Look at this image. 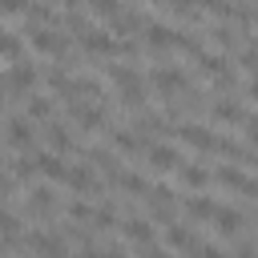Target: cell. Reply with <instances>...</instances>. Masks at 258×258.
I'll return each mask as SVG.
<instances>
[{"label":"cell","instance_id":"obj_5","mask_svg":"<svg viewBox=\"0 0 258 258\" xmlns=\"http://www.w3.org/2000/svg\"><path fill=\"white\" fill-rule=\"evenodd\" d=\"M28 246H32L40 258H69V242H64L60 234H52V230H36V234L28 238Z\"/></svg>","mask_w":258,"mask_h":258},{"label":"cell","instance_id":"obj_37","mask_svg":"<svg viewBox=\"0 0 258 258\" xmlns=\"http://www.w3.org/2000/svg\"><path fill=\"white\" fill-rule=\"evenodd\" d=\"M194 254H198V258H230L226 250H218V246H206V242H202V246H198Z\"/></svg>","mask_w":258,"mask_h":258},{"label":"cell","instance_id":"obj_35","mask_svg":"<svg viewBox=\"0 0 258 258\" xmlns=\"http://www.w3.org/2000/svg\"><path fill=\"white\" fill-rule=\"evenodd\" d=\"M69 218H77V222H89L93 218V206L89 202H69V210H64Z\"/></svg>","mask_w":258,"mask_h":258},{"label":"cell","instance_id":"obj_16","mask_svg":"<svg viewBox=\"0 0 258 258\" xmlns=\"http://www.w3.org/2000/svg\"><path fill=\"white\" fill-rule=\"evenodd\" d=\"M210 113H214V121H226V125H242V121L250 117L246 105H234V101H214Z\"/></svg>","mask_w":258,"mask_h":258},{"label":"cell","instance_id":"obj_39","mask_svg":"<svg viewBox=\"0 0 258 258\" xmlns=\"http://www.w3.org/2000/svg\"><path fill=\"white\" fill-rule=\"evenodd\" d=\"M214 40H218L222 48H230V44H234V36H230V28H214Z\"/></svg>","mask_w":258,"mask_h":258},{"label":"cell","instance_id":"obj_32","mask_svg":"<svg viewBox=\"0 0 258 258\" xmlns=\"http://www.w3.org/2000/svg\"><path fill=\"white\" fill-rule=\"evenodd\" d=\"M198 8H206V12H214V16H230L234 12V4L230 0H194Z\"/></svg>","mask_w":258,"mask_h":258},{"label":"cell","instance_id":"obj_40","mask_svg":"<svg viewBox=\"0 0 258 258\" xmlns=\"http://www.w3.org/2000/svg\"><path fill=\"white\" fill-rule=\"evenodd\" d=\"M234 258H254V242H250V238H246V242H242V246H238V254H234Z\"/></svg>","mask_w":258,"mask_h":258},{"label":"cell","instance_id":"obj_41","mask_svg":"<svg viewBox=\"0 0 258 258\" xmlns=\"http://www.w3.org/2000/svg\"><path fill=\"white\" fill-rule=\"evenodd\" d=\"M101 258H125V246H109V250H101Z\"/></svg>","mask_w":258,"mask_h":258},{"label":"cell","instance_id":"obj_20","mask_svg":"<svg viewBox=\"0 0 258 258\" xmlns=\"http://www.w3.org/2000/svg\"><path fill=\"white\" fill-rule=\"evenodd\" d=\"M185 214H189L194 222H214L218 202H214V198H189V202H185Z\"/></svg>","mask_w":258,"mask_h":258},{"label":"cell","instance_id":"obj_10","mask_svg":"<svg viewBox=\"0 0 258 258\" xmlns=\"http://www.w3.org/2000/svg\"><path fill=\"white\" fill-rule=\"evenodd\" d=\"M121 234H125L133 246H141V250H149V246H153V238H157V234H153V226H149L145 218H129V222H121Z\"/></svg>","mask_w":258,"mask_h":258},{"label":"cell","instance_id":"obj_18","mask_svg":"<svg viewBox=\"0 0 258 258\" xmlns=\"http://www.w3.org/2000/svg\"><path fill=\"white\" fill-rule=\"evenodd\" d=\"M32 85H36V69H32V64H12V69H8V89L28 93Z\"/></svg>","mask_w":258,"mask_h":258},{"label":"cell","instance_id":"obj_22","mask_svg":"<svg viewBox=\"0 0 258 258\" xmlns=\"http://www.w3.org/2000/svg\"><path fill=\"white\" fill-rule=\"evenodd\" d=\"M56 210V198H52V189H32V198H28V214H36V218H44V214H52Z\"/></svg>","mask_w":258,"mask_h":258},{"label":"cell","instance_id":"obj_15","mask_svg":"<svg viewBox=\"0 0 258 258\" xmlns=\"http://www.w3.org/2000/svg\"><path fill=\"white\" fill-rule=\"evenodd\" d=\"M149 210H153V218H173V189H165V185H149Z\"/></svg>","mask_w":258,"mask_h":258},{"label":"cell","instance_id":"obj_12","mask_svg":"<svg viewBox=\"0 0 258 258\" xmlns=\"http://www.w3.org/2000/svg\"><path fill=\"white\" fill-rule=\"evenodd\" d=\"M165 246H169V250H185V254H194V250L202 246V238H198L189 226H169V230H165Z\"/></svg>","mask_w":258,"mask_h":258},{"label":"cell","instance_id":"obj_21","mask_svg":"<svg viewBox=\"0 0 258 258\" xmlns=\"http://www.w3.org/2000/svg\"><path fill=\"white\" fill-rule=\"evenodd\" d=\"M109 24H113V32H117V36H129V32H137L145 20H141V12H129V8H121V12H117Z\"/></svg>","mask_w":258,"mask_h":258},{"label":"cell","instance_id":"obj_27","mask_svg":"<svg viewBox=\"0 0 258 258\" xmlns=\"http://www.w3.org/2000/svg\"><path fill=\"white\" fill-rule=\"evenodd\" d=\"M181 181H185L189 189H206V185H210V173H206L202 165H181Z\"/></svg>","mask_w":258,"mask_h":258},{"label":"cell","instance_id":"obj_4","mask_svg":"<svg viewBox=\"0 0 258 258\" xmlns=\"http://www.w3.org/2000/svg\"><path fill=\"white\" fill-rule=\"evenodd\" d=\"M69 117H73V125L97 133L105 125V105H97V101H69Z\"/></svg>","mask_w":258,"mask_h":258},{"label":"cell","instance_id":"obj_38","mask_svg":"<svg viewBox=\"0 0 258 258\" xmlns=\"http://www.w3.org/2000/svg\"><path fill=\"white\" fill-rule=\"evenodd\" d=\"M28 8V0H0V16H8V12H24Z\"/></svg>","mask_w":258,"mask_h":258},{"label":"cell","instance_id":"obj_9","mask_svg":"<svg viewBox=\"0 0 258 258\" xmlns=\"http://www.w3.org/2000/svg\"><path fill=\"white\" fill-rule=\"evenodd\" d=\"M214 181L226 185V189H238L242 198H254V181H250L242 169H234V165H218V169H214Z\"/></svg>","mask_w":258,"mask_h":258},{"label":"cell","instance_id":"obj_33","mask_svg":"<svg viewBox=\"0 0 258 258\" xmlns=\"http://www.w3.org/2000/svg\"><path fill=\"white\" fill-rule=\"evenodd\" d=\"M0 56H8V60L20 56V40H16L12 32H0Z\"/></svg>","mask_w":258,"mask_h":258},{"label":"cell","instance_id":"obj_1","mask_svg":"<svg viewBox=\"0 0 258 258\" xmlns=\"http://www.w3.org/2000/svg\"><path fill=\"white\" fill-rule=\"evenodd\" d=\"M109 77H113V85H117V93H121V105H129V109H141V105H145V81H141L137 69L113 64Z\"/></svg>","mask_w":258,"mask_h":258},{"label":"cell","instance_id":"obj_29","mask_svg":"<svg viewBox=\"0 0 258 258\" xmlns=\"http://www.w3.org/2000/svg\"><path fill=\"white\" fill-rule=\"evenodd\" d=\"M24 12H28V16H32V20H36V24H40V28H44V24H52V20H56V12H52V8H48V4H28V8H24Z\"/></svg>","mask_w":258,"mask_h":258},{"label":"cell","instance_id":"obj_19","mask_svg":"<svg viewBox=\"0 0 258 258\" xmlns=\"http://www.w3.org/2000/svg\"><path fill=\"white\" fill-rule=\"evenodd\" d=\"M32 161H36V173H44L48 181H64V169H69V165H64L56 153H40V157H32Z\"/></svg>","mask_w":258,"mask_h":258},{"label":"cell","instance_id":"obj_25","mask_svg":"<svg viewBox=\"0 0 258 258\" xmlns=\"http://www.w3.org/2000/svg\"><path fill=\"white\" fill-rule=\"evenodd\" d=\"M113 145H117L121 153H141V149H145L141 133H129V129H117V133H113Z\"/></svg>","mask_w":258,"mask_h":258},{"label":"cell","instance_id":"obj_13","mask_svg":"<svg viewBox=\"0 0 258 258\" xmlns=\"http://www.w3.org/2000/svg\"><path fill=\"white\" fill-rule=\"evenodd\" d=\"M145 157H149V165H153V169H161V173L181 165V153H177L173 145H149V149H145Z\"/></svg>","mask_w":258,"mask_h":258},{"label":"cell","instance_id":"obj_44","mask_svg":"<svg viewBox=\"0 0 258 258\" xmlns=\"http://www.w3.org/2000/svg\"><path fill=\"white\" fill-rule=\"evenodd\" d=\"M153 4H165V0H153Z\"/></svg>","mask_w":258,"mask_h":258},{"label":"cell","instance_id":"obj_24","mask_svg":"<svg viewBox=\"0 0 258 258\" xmlns=\"http://www.w3.org/2000/svg\"><path fill=\"white\" fill-rule=\"evenodd\" d=\"M24 117H28V121H48V117H52V101H48V97H28Z\"/></svg>","mask_w":258,"mask_h":258},{"label":"cell","instance_id":"obj_26","mask_svg":"<svg viewBox=\"0 0 258 258\" xmlns=\"http://www.w3.org/2000/svg\"><path fill=\"white\" fill-rule=\"evenodd\" d=\"M117 185H121L125 194H133V198H141V194H149V181H145L141 173H125V169H121V173H117Z\"/></svg>","mask_w":258,"mask_h":258},{"label":"cell","instance_id":"obj_17","mask_svg":"<svg viewBox=\"0 0 258 258\" xmlns=\"http://www.w3.org/2000/svg\"><path fill=\"white\" fill-rule=\"evenodd\" d=\"M214 222H218V234H226V238H234V234H238V230H242V226H246L250 218H246V214H238V210H222V206H218V214H214Z\"/></svg>","mask_w":258,"mask_h":258},{"label":"cell","instance_id":"obj_34","mask_svg":"<svg viewBox=\"0 0 258 258\" xmlns=\"http://www.w3.org/2000/svg\"><path fill=\"white\" fill-rule=\"evenodd\" d=\"M32 173H36V161H32V157H20V161L12 165V177H20V181H28Z\"/></svg>","mask_w":258,"mask_h":258},{"label":"cell","instance_id":"obj_11","mask_svg":"<svg viewBox=\"0 0 258 258\" xmlns=\"http://www.w3.org/2000/svg\"><path fill=\"white\" fill-rule=\"evenodd\" d=\"M198 64H202V73L218 77L222 85H230V81H234V73H230V60H226L222 52H198Z\"/></svg>","mask_w":258,"mask_h":258},{"label":"cell","instance_id":"obj_2","mask_svg":"<svg viewBox=\"0 0 258 258\" xmlns=\"http://www.w3.org/2000/svg\"><path fill=\"white\" fill-rule=\"evenodd\" d=\"M77 36H81L85 52H97V56H121V52H133V44L113 40L109 32H97V28H85V32H77Z\"/></svg>","mask_w":258,"mask_h":258},{"label":"cell","instance_id":"obj_28","mask_svg":"<svg viewBox=\"0 0 258 258\" xmlns=\"http://www.w3.org/2000/svg\"><path fill=\"white\" fill-rule=\"evenodd\" d=\"M89 8H93V16H101V20H113L117 12H121V0H85Z\"/></svg>","mask_w":258,"mask_h":258},{"label":"cell","instance_id":"obj_14","mask_svg":"<svg viewBox=\"0 0 258 258\" xmlns=\"http://www.w3.org/2000/svg\"><path fill=\"white\" fill-rule=\"evenodd\" d=\"M4 137H8L12 149H28V145H32V121H28V117H12Z\"/></svg>","mask_w":258,"mask_h":258},{"label":"cell","instance_id":"obj_23","mask_svg":"<svg viewBox=\"0 0 258 258\" xmlns=\"http://www.w3.org/2000/svg\"><path fill=\"white\" fill-rule=\"evenodd\" d=\"M48 145H52L56 157H60V153H73V133H69L64 125H48Z\"/></svg>","mask_w":258,"mask_h":258},{"label":"cell","instance_id":"obj_36","mask_svg":"<svg viewBox=\"0 0 258 258\" xmlns=\"http://www.w3.org/2000/svg\"><path fill=\"white\" fill-rule=\"evenodd\" d=\"M97 230H109L113 226V206H101V210H93V218H89Z\"/></svg>","mask_w":258,"mask_h":258},{"label":"cell","instance_id":"obj_3","mask_svg":"<svg viewBox=\"0 0 258 258\" xmlns=\"http://www.w3.org/2000/svg\"><path fill=\"white\" fill-rule=\"evenodd\" d=\"M149 85L165 97V101H173V97H181L185 93V85H189V77L181 73V69H173V64H165V69H153L149 73Z\"/></svg>","mask_w":258,"mask_h":258},{"label":"cell","instance_id":"obj_8","mask_svg":"<svg viewBox=\"0 0 258 258\" xmlns=\"http://www.w3.org/2000/svg\"><path fill=\"white\" fill-rule=\"evenodd\" d=\"M177 137H181L185 145H194V149H206V153H214V149H218V137H214L206 125H194V121L177 125Z\"/></svg>","mask_w":258,"mask_h":258},{"label":"cell","instance_id":"obj_42","mask_svg":"<svg viewBox=\"0 0 258 258\" xmlns=\"http://www.w3.org/2000/svg\"><path fill=\"white\" fill-rule=\"evenodd\" d=\"M8 194H12V177H8V173H0V198H8Z\"/></svg>","mask_w":258,"mask_h":258},{"label":"cell","instance_id":"obj_31","mask_svg":"<svg viewBox=\"0 0 258 258\" xmlns=\"http://www.w3.org/2000/svg\"><path fill=\"white\" fill-rule=\"evenodd\" d=\"M0 234L4 238H20V218L8 214V210H0Z\"/></svg>","mask_w":258,"mask_h":258},{"label":"cell","instance_id":"obj_7","mask_svg":"<svg viewBox=\"0 0 258 258\" xmlns=\"http://www.w3.org/2000/svg\"><path fill=\"white\" fill-rule=\"evenodd\" d=\"M64 181L73 185V194H101V185H97V173H93V165H89V161H81V165H69V169H64Z\"/></svg>","mask_w":258,"mask_h":258},{"label":"cell","instance_id":"obj_6","mask_svg":"<svg viewBox=\"0 0 258 258\" xmlns=\"http://www.w3.org/2000/svg\"><path fill=\"white\" fill-rule=\"evenodd\" d=\"M28 40H32V48L36 52H44V56H64V48H69V40L64 36H56L52 28H28Z\"/></svg>","mask_w":258,"mask_h":258},{"label":"cell","instance_id":"obj_43","mask_svg":"<svg viewBox=\"0 0 258 258\" xmlns=\"http://www.w3.org/2000/svg\"><path fill=\"white\" fill-rule=\"evenodd\" d=\"M77 258H101V250H97V246H81V254H77Z\"/></svg>","mask_w":258,"mask_h":258},{"label":"cell","instance_id":"obj_30","mask_svg":"<svg viewBox=\"0 0 258 258\" xmlns=\"http://www.w3.org/2000/svg\"><path fill=\"white\" fill-rule=\"evenodd\" d=\"M165 4H169V12L181 16V20H194V16H198V4H194V0H165Z\"/></svg>","mask_w":258,"mask_h":258}]
</instances>
